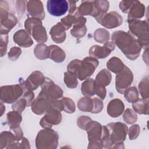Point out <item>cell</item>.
<instances>
[{
    "instance_id": "obj_18",
    "label": "cell",
    "mask_w": 149,
    "mask_h": 149,
    "mask_svg": "<svg viewBox=\"0 0 149 149\" xmlns=\"http://www.w3.org/2000/svg\"><path fill=\"white\" fill-rule=\"evenodd\" d=\"M75 14L77 15V19L76 23L73 26V28L70 30V34L72 36L76 38H82L87 33V27L85 25L86 23V18L82 16L76 12Z\"/></svg>"
},
{
    "instance_id": "obj_55",
    "label": "cell",
    "mask_w": 149,
    "mask_h": 149,
    "mask_svg": "<svg viewBox=\"0 0 149 149\" xmlns=\"http://www.w3.org/2000/svg\"><path fill=\"white\" fill-rule=\"evenodd\" d=\"M5 111V107L3 105V102H1V116H2V115L4 113Z\"/></svg>"
},
{
    "instance_id": "obj_19",
    "label": "cell",
    "mask_w": 149,
    "mask_h": 149,
    "mask_svg": "<svg viewBox=\"0 0 149 149\" xmlns=\"http://www.w3.org/2000/svg\"><path fill=\"white\" fill-rule=\"evenodd\" d=\"M13 41L19 46L27 48L33 44V41L30 34L24 30L21 29L16 31L13 36Z\"/></svg>"
},
{
    "instance_id": "obj_14",
    "label": "cell",
    "mask_w": 149,
    "mask_h": 149,
    "mask_svg": "<svg viewBox=\"0 0 149 149\" xmlns=\"http://www.w3.org/2000/svg\"><path fill=\"white\" fill-rule=\"evenodd\" d=\"M115 45L112 41H108L103 47L98 45L92 46L89 49V55L96 59H104L115 49Z\"/></svg>"
},
{
    "instance_id": "obj_39",
    "label": "cell",
    "mask_w": 149,
    "mask_h": 149,
    "mask_svg": "<svg viewBox=\"0 0 149 149\" xmlns=\"http://www.w3.org/2000/svg\"><path fill=\"white\" fill-rule=\"evenodd\" d=\"M123 120L127 124L131 125L134 123L137 120L136 112L130 108L126 109L123 115Z\"/></svg>"
},
{
    "instance_id": "obj_48",
    "label": "cell",
    "mask_w": 149,
    "mask_h": 149,
    "mask_svg": "<svg viewBox=\"0 0 149 149\" xmlns=\"http://www.w3.org/2000/svg\"><path fill=\"white\" fill-rule=\"evenodd\" d=\"M91 120V118L87 116H80L79 118H78L77 120V126L81 129L85 130L87 124Z\"/></svg>"
},
{
    "instance_id": "obj_35",
    "label": "cell",
    "mask_w": 149,
    "mask_h": 149,
    "mask_svg": "<svg viewBox=\"0 0 149 149\" xmlns=\"http://www.w3.org/2000/svg\"><path fill=\"white\" fill-rule=\"evenodd\" d=\"M94 40L101 44H105L108 42L110 38V34L109 31L102 28L97 29L94 33Z\"/></svg>"
},
{
    "instance_id": "obj_13",
    "label": "cell",
    "mask_w": 149,
    "mask_h": 149,
    "mask_svg": "<svg viewBox=\"0 0 149 149\" xmlns=\"http://www.w3.org/2000/svg\"><path fill=\"white\" fill-rule=\"evenodd\" d=\"M61 120L62 114L61 111L54 108H49L41 119L40 125L44 129H49L54 125L59 124Z\"/></svg>"
},
{
    "instance_id": "obj_9",
    "label": "cell",
    "mask_w": 149,
    "mask_h": 149,
    "mask_svg": "<svg viewBox=\"0 0 149 149\" xmlns=\"http://www.w3.org/2000/svg\"><path fill=\"white\" fill-rule=\"evenodd\" d=\"M41 87V90L38 95L45 97L49 101L58 100L63 95V91L62 88L49 78L45 77V81Z\"/></svg>"
},
{
    "instance_id": "obj_53",
    "label": "cell",
    "mask_w": 149,
    "mask_h": 149,
    "mask_svg": "<svg viewBox=\"0 0 149 149\" xmlns=\"http://www.w3.org/2000/svg\"><path fill=\"white\" fill-rule=\"evenodd\" d=\"M95 94H96L102 100H104L107 94V90L105 87L95 86Z\"/></svg>"
},
{
    "instance_id": "obj_42",
    "label": "cell",
    "mask_w": 149,
    "mask_h": 149,
    "mask_svg": "<svg viewBox=\"0 0 149 149\" xmlns=\"http://www.w3.org/2000/svg\"><path fill=\"white\" fill-rule=\"evenodd\" d=\"M27 106V103L26 100L24 98L22 97L21 98L17 100L12 104V108L13 111H16L22 113Z\"/></svg>"
},
{
    "instance_id": "obj_34",
    "label": "cell",
    "mask_w": 149,
    "mask_h": 149,
    "mask_svg": "<svg viewBox=\"0 0 149 149\" xmlns=\"http://www.w3.org/2000/svg\"><path fill=\"white\" fill-rule=\"evenodd\" d=\"M93 99L87 96L81 98L77 102L79 109L83 112H91L93 109Z\"/></svg>"
},
{
    "instance_id": "obj_4",
    "label": "cell",
    "mask_w": 149,
    "mask_h": 149,
    "mask_svg": "<svg viewBox=\"0 0 149 149\" xmlns=\"http://www.w3.org/2000/svg\"><path fill=\"white\" fill-rule=\"evenodd\" d=\"M129 31L138 40L142 48H148L149 28L146 20H127Z\"/></svg>"
},
{
    "instance_id": "obj_1",
    "label": "cell",
    "mask_w": 149,
    "mask_h": 149,
    "mask_svg": "<svg viewBox=\"0 0 149 149\" xmlns=\"http://www.w3.org/2000/svg\"><path fill=\"white\" fill-rule=\"evenodd\" d=\"M111 40L127 59L134 61L140 55L142 47L137 38L129 31H115L112 34Z\"/></svg>"
},
{
    "instance_id": "obj_7",
    "label": "cell",
    "mask_w": 149,
    "mask_h": 149,
    "mask_svg": "<svg viewBox=\"0 0 149 149\" xmlns=\"http://www.w3.org/2000/svg\"><path fill=\"white\" fill-rule=\"evenodd\" d=\"M9 9L8 3L6 1H0L1 34H8L17 23V17L13 14L9 12Z\"/></svg>"
},
{
    "instance_id": "obj_38",
    "label": "cell",
    "mask_w": 149,
    "mask_h": 149,
    "mask_svg": "<svg viewBox=\"0 0 149 149\" xmlns=\"http://www.w3.org/2000/svg\"><path fill=\"white\" fill-rule=\"evenodd\" d=\"M63 80L66 86L69 88H74L77 86V77L73 73L66 72L64 73Z\"/></svg>"
},
{
    "instance_id": "obj_16",
    "label": "cell",
    "mask_w": 149,
    "mask_h": 149,
    "mask_svg": "<svg viewBox=\"0 0 149 149\" xmlns=\"http://www.w3.org/2000/svg\"><path fill=\"white\" fill-rule=\"evenodd\" d=\"M27 10L29 15L34 18L42 20L45 18L43 3L39 0H31L27 2Z\"/></svg>"
},
{
    "instance_id": "obj_45",
    "label": "cell",
    "mask_w": 149,
    "mask_h": 149,
    "mask_svg": "<svg viewBox=\"0 0 149 149\" xmlns=\"http://www.w3.org/2000/svg\"><path fill=\"white\" fill-rule=\"evenodd\" d=\"M8 44V34H1V42H0V49L1 56H3L7 51V45Z\"/></svg>"
},
{
    "instance_id": "obj_17",
    "label": "cell",
    "mask_w": 149,
    "mask_h": 149,
    "mask_svg": "<svg viewBox=\"0 0 149 149\" xmlns=\"http://www.w3.org/2000/svg\"><path fill=\"white\" fill-rule=\"evenodd\" d=\"M51 101L38 95L31 104V111L36 115H42L48 110Z\"/></svg>"
},
{
    "instance_id": "obj_50",
    "label": "cell",
    "mask_w": 149,
    "mask_h": 149,
    "mask_svg": "<svg viewBox=\"0 0 149 149\" xmlns=\"http://www.w3.org/2000/svg\"><path fill=\"white\" fill-rule=\"evenodd\" d=\"M22 97L24 98L27 103V106H30L33 102L34 98V94L33 91L30 90H25L22 95Z\"/></svg>"
},
{
    "instance_id": "obj_33",
    "label": "cell",
    "mask_w": 149,
    "mask_h": 149,
    "mask_svg": "<svg viewBox=\"0 0 149 149\" xmlns=\"http://www.w3.org/2000/svg\"><path fill=\"white\" fill-rule=\"evenodd\" d=\"M35 56L40 60H44L48 58L49 49L48 46L42 43H40L36 45L34 49Z\"/></svg>"
},
{
    "instance_id": "obj_32",
    "label": "cell",
    "mask_w": 149,
    "mask_h": 149,
    "mask_svg": "<svg viewBox=\"0 0 149 149\" xmlns=\"http://www.w3.org/2000/svg\"><path fill=\"white\" fill-rule=\"evenodd\" d=\"M93 10V1H83L77 8L76 13L83 16L86 15L91 16Z\"/></svg>"
},
{
    "instance_id": "obj_47",
    "label": "cell",
    "mask_w": 149,
    "mask_h": 149,
    "mask_svg": "<svg viewBox=\"0 0 149 149\" xmlns=\"http://www.w3.org/2000/svg\"><path fill=\"white\" fill-rule=\"evenodd\" d=\"M22 54V49L19 47H13L8 52V58L12 61L17 60Z\"/></svg>"
},
{
    "instance_id": "obj_30",
    "label": "cell",
    "mask_w": 149,
    "mask_h": 149,
    "mask_svg": "<svg viewBox=\"0 0 149 149\" xmlns=\"http://www.w3.org/2000/svg\"><path fill=\"white\" fill-rule=\"evenodd\" d=\"M132 107L134 112L139 114H148V98L139 99L137 101L132 103Z\"/></svg>"
},
{
    "instance_id": "obj_5",
    "label": "cell",
    "mask_w": 149,
    "mask_h": 149,
    "mask_svg": "<svg viewBox=\"0 0 149 149\" xmlns=\"http://www.w3.org/2000/svg\"><path fill=\"white\" fill-rule=\"evenodd\" d=\"M58 134L54 130L44 129L37 134L36 147L38 149H55L58 147Z\"/></svg>"
},
{
    "instance_id": "obj_8",
    "label": "cell",
    "mask_w": 149,
    "mask_h": 149,
    "mask_svg": "<svg viewBox=\"0 0 149 149\" xmlns=\"http://www.w3.org/2000/svg\"><path fill=\"white\" fill-rule=\"evenodd\" d=\"M24 90L20 84L3 86L0 89V98L1 102L12 104L16 102L23 95Z\"/></svg>"
},
{
    "instance_id": "obj_11",
    "label": "cell",
    "mask_w": 149,
    "mask_h": 149,
    "mask_svg": "<svg viewBox=\"0 0 149 149\" xmlns=\"http://www.w3.org/2000/svg\"><path fill=\"white\" fill-rule=\"evenodd\" d=\"M95 19L100 24L107 29H114L123 23L122 16L115 11L106 13Z\"/></svg>"
},
{
    "instance_id": "obj_31",
    "label": "cell",
    "mask_w": 149,
    "mask_h": 149,
    "mask_svg": "<svg viewBox=\"0 0 149 149\" xmlns=\"http://www.w3.org/2000/svg\"><path fill=\"white\" fill-rule=\"evenodd\" d=\"M81 93L83 95L91 97L95 94V84L94 80L88 78L84 81L81 87Z\"/></svg>"
},
{
    "instance_id": "obj_20",
    "label": "cell",
    "mask_w": 149,
    "mask_h": 149,
    "mask_svg": "<svg viewBox=\"0 0 149 149\" xmlns=\"http://www.w3.org/2000/svg\"><path fill=\"white\" fill-rule=\"evenodd\" d=\"M125 105L123 101L119 98L111 100L107 105V113L112 118L119 117L124 111Z\"/></svg>"
},
{
    "instance_id": "obj_52",
    "label": "cell",
    "mask_w": 149,
    "mask_h": 149,
    "mask_svg": "<svg viewBox=\"0 0 149 149\" xmlns=\"http://www.w3.org/2000/svg\"><path fill=\"white\" fill-rule=\"evenodd\" d=\"M10 129L14 132V134L16 137V140L17 141H20L23 139V133L20 126L10 128Z\"/></svg>"
},
{
    "instance_id": "obj_44",
    "label": "cell",
    "mask_w": 149,
    "mask_h": 149,
    "mask_svg": "<svg viewBox=\"0 0 149 149\" xmlns=\"http://www.w3.org/2000/svg\"><path fill=\"white\" fill-rule=\"evenodd\" d=\"M20 141L12 144L6 148H30V143L26 137H23Z\"/></svg>"
},
{
    "instance_id": "obj_46",
    "label": "cell",
    "mask_w": 149,
    "mask_h": 149,
    "mask_svg": "<svg viewBox=\"0 0 149 149\" xmlns=\"http://www.w3.org/2000/svg\"><path fill=\"white\" fill-rule=\"evenodd\" d=\"M140 128L139 125L135 124L131 126L129 128V130L127 131L130 140H133L136 138H137V137L140 134Z\"/></svg>"
},
{
    "instance_id": "obj_25",
    "label": "cell",
    "mask_w": 149,
    "mask_h": 149,
    "mask_svg": "<svg viewBox=\"0 0 149 149\" xmlns=\"http://www.w3.org/2000/svg\"><path fill=\"white\" fill-rule=\"evenodd\" d=\"M48 58L56 63H61L64 61L66 58V54L61 48L55 45H51L48 46Z\"/></svg>"
},
{
    "instance_id": "obj_21",
    "label": "cell",
    "mask_w": 149,
    "mask_h": 149,
    "mask_svg": "<svg viewBox=\"0 0 149 149\" xmlns=\"http://www.w3.org/2000/svg\"><path fill=\"white\" fill-rule=\"evenodd\" d=\"M49 34L55 42L61 44L64 42L66 39V29L59 22L52 27L49 31Z\"/></svg>"
},
{
    "instance_id": "obj_27",
    "label": "cell",
    "mask_w": 149,
    "mask_h": 149,
    "mask_svg": "<svg viewBox=\"0 0 149 149\" xmlns=\"http://www.w3.org/2000/svg\"><path fill=\"white\" fill-rule=\"evenodd\" d=\"M125 66L123 62L118 57L111 58L107 63V67L111 72L118 74L120 72Z\"/></svg>"
},
{
    "instance_id": "obj_43",
    "label": "cell",
    "mask_w": 149,
    "mask_h": 149,
    "mask_svg": "<svg viewBox=\"0 0 149 149\" xmlns=\"http://www.w3.org/2000/svg\"><path fill=\"white\" fill-rule=\"evenodd\" d=\"M93 109L91 112L92 113H98L101 112L103 109L104 104L102 100L100 98H93Z\"/></svg>"
},
{
    "instance_id": "obj_37",
    "label": "cell",
    "mask_w": 149,
    "mask_h": 149,
    "mask_svg": "<svg viewBox=\"0 0 149 149\" xmlns=\"http://www.w3.org/2000/svg\"><path fill=\"white\" fill-rule=\"evenodd\" d=\"M148 76H147L143 77L139 83L138 88L139 91L141 96L142 98L147 99L149 97V91H148Z\"/></svg>"
},
{
    "instance_id": "obj_54",
    "label": "cell",
    "mask_w": 149,
    "mask_h": 149,
    "mask_svg": "<svg viewBox=\"0 0 149 149\" xmlns=\"http://www.w3.org/2000/svg\"><path fill=\"white\" fill-rule=\"evenodd\" d=\"M76 2L75 1H69L68 3H69V14L72 15L74 11L76 10Z\"/></svg>"
},
{
    "instance_id": "obj_24",
    "label": "cell",
    "mask_w": 149,
    "mask_h": 149,
    "mask_svg": "<svg viewBox=\"0 0 149 149\" xmlns=\"http://www.w3.org/2000/svg\"><path fill=\"white\" fill-rule=\"evenodd\" d=\"M112 80L111 72L107 69H103L97 74L94 80L95 87H105L108 86Z\"/></svg>"
},
{
    "instance_id": "obj_36",
    "label": "cell",
    "mask_w": 149,
    "mask_h": 149,
    "mask_svg": "<svg viewBox=\"0 0 149 149\" xmlns=\"http://www.w3.org/2000/svg\"><path fill=\"white\" fill-rule=\"evenodd\" d=\"M124 97L127 102L133 103L139 99L138 90L136 87H129L123 93Z\"/></svg>"
},
{
    "instance_id": "obj_49",
    "label": "cell",
    "mask_w": 149,
    "mask_h": 149,
    "mask_svg": "<svg viewBox=\"0 0 149 149\" xmlns=\"http://www.w3.org/2000/svg\"><path fill=\"white\" fill-rule=\"evenodd\" d=\"M134 1H122L119 3V7L123 13H127L130 7L133 5Z\"/></svg>"
},
{
    "instance_id": "obj_28",
    "label": "cell",
    "mask_w": 149,
    "mask_h": 149,
    "mask_svg": "<svg viewBox=\"0 0 149 149\" xmlns=\"http://www.w3.org/2000/svg\"><path fill=\"white\" fill-rule=\"evenodd\" d=\"M22 120L21 113L18 111L13 110V111H10L6 114V122L10 129L20 126Z\"/></svg>"
},
{
    "instance_id": "obj_3",
    "label": "cell",
    "mask_w": 149,
    "mask_h": 149,
    "mask_svg": "<svg viewBox=\"0 0 149 149\" xmlns=\"http://www.w3.org/2000/svg\"><path fill=\"white\" fill-rule=\"evenodd\" d=\"M109 137L106 148H124L123 141L126 138L127 126L122 122H112L106 125Z\"/></svg>"
},
{
    "instance_id": "obj_26",
    "label": "cell",
    "mask_w": 149,
    "mask_h": 149,
    "mask_svg": "<svg viewBox=\"0 0 149 149\" xmlns=\"http://www.w3.org/2000/svg\"><path fill=\"white\" fill-rule=\"evenodd\" d=\"M93 10L91 16H93L94 18L106 13L109 8V3L108 1H93Z\"/></svg>"
},
{
    "instance_id": "obj_23",
    "label": "cell",
    "mask_w": 149,
    "mask_h": 149,
    "mask_svg": "<svg viewBox=\"0 0 149 149\" xmlns=\"http://www.w3.org/2000/svg\"><path fill=\"white\" fill-rule=\"evenodd\" d=\"M30 35H31L34 39L39 43H44L48 40L45 29L42 26L41 21L36 23L32 27Z\"/></svg>"
},
{
    "instance_id": "obj_15",
    "label": "cell",
    "mask_w": 149,
    "mask_h": 149,
    "mask_svg": "<svg viewBox=\"0 0 149 149\" xmlns=\"http://www.w3.org/2000/svg\"><path fill=\"white\" fill-rule=\"evenodd\" d=\"M47 8L49 13L54 16H61L65 15L68 9V2L65 0H48Z\"/></svg>"
},
{
    "instance_id": "obj_6",
    "label": "cell",
    "mask_w": 149,
    "mask_h": 149,
    "mask_svg": "<svg viewBox=\"0 0 149 149\" xmlns=\"http://www.w3.org/2000/svg\"><path fill=\"white\" fill-rule=\"evenodd\" d=\"M85 130L89 141L88 148H104L103 142L101 140L102 126L100 123L91 120L87 124Z\"/></svg>"
},
{
    "instance_id": "obj_2",
    "label": "cell",
    "mask_w": 149,
    "mask_h": 149,
    "mask_svg": "<svg viewBox=\"0 0 149 149\" xmlns=\"http://www.w3.org/2000/svg\"><path fill=\"white\" fill-rule=\"evenodd\" d=\"M99 62L97 59L87 56L83 60L73 59L67 66L68 72L74 74L77 78L82 81L89 78L98 67Z\"/></svg>"
},
{
    "instance_id": "obj_22",
    "label": "cell",
    "mask_w": 149,
    "mask_h": 149,
    "mask_svg": "<svg viewBox=\"0 0 149 149\" xmlns=\"http://www.w3.org/2000/svg\"><path fill=\"white\" fill-rule=\"evenodd\" d=\"M145 6L139 1H134V2L127 13V20H139L145 14Z\"/></svg>"
},
{
    "instance_id": "obj_40",
    "label": "cell",
    "mask_w": 149,
    "mask_h": 149,
    "mask_svg": "<svg viewBox=\"0 0 149 149\" xmlns=\"http://www.w3.org/2000/svg\"><path fill=\"white\" fill-rule=\"evenodd\" d=\"M77 17L76 14L68 15L66 16L63 17L61 20V23L64 26L66 30H69L72 26H73L77 22Z\"/></svg>"
},
{
    "instance_id": "obj_29",
    "label": "cell",
    "mask_w": 149,
    "mask_h": 149,
    "mask_svg": "<svg viewBox=\"0 0 149 149\" xmlns=\"http://www.w3.org/2000/svg\"><path fill=\"white\" fill-rule=\"evenodd\" d=\"M16 137L14 134L9 131L2 132L0 134V148H7L8 146L14 143Z\"/></svg>"
},
{
    "instance_id": "obj_12",
    "label": "cell",
    "mask_w": 149,
    "mask_h": 149,
    "mask_svg": "<svg viewBox=\"0 0 149 149\" xmlns=\"http://www.w3.org/2000/svg\"><path fill=\"white\" fill-rule=\"evenodd\" d=\"M45 77L39 70L32 72L25 81L20 80V84L25 90L33 91L36 90L40 86H41L45 81Z\"/></svg>"
},
{
    "instance_id": "obj_41",
    "label": "cell",
    "mask_w": 149,
    "mask_h": 149,
    "mask_svg": "<svg viewBox=\"0 0 149 149\" xmlns=\"http://www.w3.org/2000/svg\"><path fill=\"white\" fill-rule=\"evenodd\" d=\"M63 105V111L68 113H72L76 111L74 101L69 97H63L61 99Z\"/></svg>"
},
{
    "instance_id": "obj_51",
    "label": "cell",
    "mask_w": 149,
    "mask_h": 149,
    "mask_svg": "<svg viewBox=\"0 0 149 149\" xmlns=\"http://www.w3.org/2000/svg\"><path fill=\"white\" fill-rule=\"evenodd\" d=\"M27 1H17L16 2V10L17 12L19 15H23L24 13L26 7H27Z\"/></svg>"
},
{
    "instance_id": "obj_10",
    "label": "cell",
    "mask_w": 149,
    "mask_h": 149,
    "mask_svg": "<svg viewBox=\"0 0 149 149\" xmlns=\"http://www.w3.org/2000/svg\"><path fill=\"white\" fill-rule=\"evenodd\" d=\"M133 80V74L131 70L126 66L123 69L116 74L115 77V88L116 90L121 94L130 86Z\"/></svg>"
}]
</instances>
